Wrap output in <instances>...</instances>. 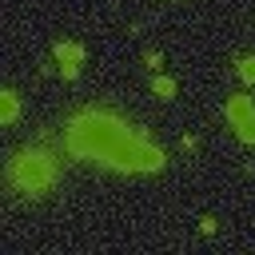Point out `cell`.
Segmentation results:
<instances>
[{
  "mask_svg": "<svg viewBox=\"0 0 255 255\" xmlns=\"http://www.w3.org/2000/svg\"><path fill=\"white\" fill-rule=\"evenodd\" d=\"M16 112H20L16 92H0V120H4V124H12V120H16Z\"/></svg>",
  "mask_w": 255,
  "mask_h": 255,
  "instance_id": "277c9868",
  "label": "cell"
},
{
  "mask_svg": "<svg viewBox=\"0 0 255 255\" xmlns=\"http://www.w3.org/2000/svg\"><path fill=\"white\" fill-rule=\"evenodd\" d=\"M151 88H155V96H163V100H167V96L175 92V84H171L167 76H155V84H151Z\"/></svg>",
  "mask_w": 255,
  "mask_h": 255,
  "instance_id": "52a82bcc",
  "label": "cell"
},
{
  "mask_svg": "<svg viewBox=\"0 0 255 255\" xmlns=\"http://www.w3.org/2000/svg\"><path fill=\"white\" fill-rule=\"evenodd\" d=\"M64 143L76 159H92V163H108L116 171H159L163 167V151L155 143H147L128 120L112 116V112H76L68 120Z\"/></svg>",
  "mask_w": 255,
  "mask_h": 255,
  "instance_id": "6da1fadb",
  "label": "cell"
},
{
  "mask_svg": "<svg viewBox=\"0 0 255 255\" xmlns=\"http://www.w3.org/2000/svg\"><path fill=\"white\" fill-rule=\"evenodd\" d=\"M255 108H251V100L247 96H231V104H227V116H231V124L235 120H243V116H251Z\"/></svg>",
  "mask_w": 255,
  "mask_h": 255,
  "instance_id": "5b68a950",
  "label": "cell"
},
{
  "mask_svg": "<svg viewBox=\"0 0 255 255\" xmlns=\"http://www.w3.org/2000/svg\"><path fill=\"white\" fill-rule=\"evenodd\" d=\"M56 60L60 64H80L84 60V48L80 44H56Z\"/></svg>",
  "mask_w": 255,
  "mask_h": 255,
  "instance_id": "3957f363",
  "label": "cell"
},
{
  "mask_svg": "<svg viewBox=\"0 0 255 255\" xmlns=\"http://www.w3.org/2000/svg\"><path fill=\"white\" fill-rule=\"evenodd\" d=\"M235 131H239V139H243V143H255V112H251V116H243V120H235Z\"/></svg>",
  "mask_w": 255,
  "mask_h": 255,
  "instance_id": "8992f818",
  "label": "cell"
},
{
  "mask_svg": "<svg viewBox=\"0 0 255 255\" xmlns=\"http://www.w3.org/2000/svg\"><path fill=\"white\" fill-rule=\"evenodd\" d=\"M239 76H243L247 84H255V56H247V60H239Z\"/></svg>",
  "mask_w": 255,
  "mask_h": 255,
  "instance_id": "ba28073f",
  "label": "cell"
},
{
  "mask_svg": "<svg viewBox=\"0 0 255 255\" xmlns=\"http://www.w3.org/2000/svg\"><path fill=\"white\" fill-rule=\"evenodd\" d=\"M8 179H12V187H20V191H28V195H40L44 187H52L56 163H52V155H48L44 147H24V151H16L12 163H8Z\"/></svg>",
  "mask_w": 255,
  "mask_h": 255,
  "instance_id": "7a4b0ae2",
  "label": "cell"
}]
</instances>
